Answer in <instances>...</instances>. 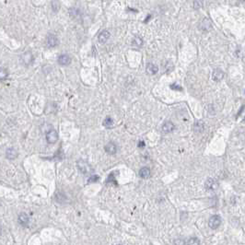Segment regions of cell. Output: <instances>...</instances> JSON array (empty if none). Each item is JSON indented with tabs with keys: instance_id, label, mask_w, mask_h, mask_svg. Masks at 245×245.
<instances>
[{
	"instance_id": "obj_15",
	"label": "cell",
	"mask_w": 245,
	"mask_h": 245,
	"mask_svg": "<svg viewBox=\"0 0 245 245\" xmlns=\"http://www.w3.org/2000/svg\"><path fill=\"white\" fill-rule=\"evenodd\" d=\"M6 157L8 159H15L18 157V152L14 147H9L7 150Z\"/></svg>"
},
{
	"instance_id": "obj_13",
	"label": "cell",
	"mask_w": 245,
	"mask_h": 245,
	"mask_svg": "<svg viewBox=\"0 0 245 245\" xmlns=\"http://www.w3.org/2000/svg\"><path fill=\"white\" fill-rule=\"evenodd\" d=\"M212 78L215 81H220L224 78V72L220 69H215L212 74Z\"/></svg>"
},
{
	"instance_id": "obj_10",
	"label": "cell",
	"mask_w": 245,
	"mask_h": 245,
	"mask_svg": "<svg viewBox=\"0 0 245 245\" xmlns=\"http://www.w3.org/2000/svg\"><path fill=\"white\" fill-rule=\"evenodd\" d=\"M110 36H111V33H109L108 30H102L98 36L99 42L100 44H105V42L109 40Z\"/></svg>"
},
{
	"instance_id": "obj_17",
	"label": "cell",
	"mask_w": 245,
	"mask_h": 245,
	"mask_svg": "<svg viewBox=\"0 0 245 245\" xmlns=\"http://www.w3.org/2000/svg\"><path fill=\"white\" fill-rule=\"evenodd\" d=\"M205 129V125L203 121H197L195 124V133H202Z\"/></svg>"
},
{
	"instance_id": "obj_3",
	"label": "cell",
	"mask_w": 245,
	"mask_h": 245,
	"mask_svg": "<svg viewBox=\"0 0 245 245\" xmlns=\"http://www.w3.org/2000/svg\"><path fill=\"white\" fill-rule=\"evenodd\" d=\"M58 140V134L56 130H50L46 134V141L49 144H55Z\"/></svg>"
},
{
	"instance_id": "obj_27",
	"label": "cell",
	"mask_w": 245,
	"mask_h": 245,
	"mask_svg": "<svg viewBox=\"0 0 245 245\" xmlns=\"http://www.w3.org/2000/svg\"><path fill=\"white\" fill-rule=\"evenodd\" d=\"M240 1H241V2H244V1H245V0H240Z\"/></svg>"
},
{
	"instance_id": "obj_20",
	"label": "cell",
	"mask_w": 245,
	"mask_h": 245,
	"mask_svg": "<svg viewBox=\"0 0 245 245\" xmlns=\"http://www.w3.org/2000/svg\"><path fill=\"white\" fill-rule=\"evenodd\" d=\"M185 243L186 244H191V245H195V244H199L200 241L197 238H190V239H188V241Z\"/></svg>"
},
{
	"instance_id": "obj_14",
	"label": "cell",
	"mask_w": 245,
	"mask_h": 245,
	"mask_svg": "<svg viewBox=\"0 0 245 245\" xmlns=\"http://www.w3.org/2000/svg\"><path fill=\"white\" fill-rule=\"evenodd\" d=\"M146 70H147V73L150 74V75H155V74L158 73V68L156 65L152 63H148L147 65V67H146Z\"/></svg>"
},
{
	"instance_id": "obj_23",
	"label": "cell",
	"mask_w": 245,
	"mask_h": 245,
	"mask_svg": "<svg viewBox=\"0 0 245 245\" xmlns=\"http://www.w3.org/2000/svg\"><path fill=\"white\" fill-rule=\"evenodd\" d=\"M99 180V176L98 175H91L88 181V183L90 184V183H95V182H97V181Z\"/></svg>"
},
{
	"instance_id": "obj_9",
	"label": "cell",
	"mask_w": 245,
	"mask_h": 245,
	"mask_svg": "<svg viewBox=\"0 0 245 245\" xmlns=\"http://www.w3.org/2000/svg\"><path fill=\"white\" fill-rule=\"evenodd\" d=\"M105 151L110 155H114L117 152V147L113 142H109L108 144H106L104 147Z\"/></svg>"
},
{
	"instance_id": "obj_25",
	"label": "cell",
	"mask_w": 245,
	"mask_h": 245,
	"mask_svg": "<svg viewBox=\"0 0 245 245\" xmlns=\"http://www.w3.org/2000/svg\"><path fill=\"white\" fill-rule=\"evenodd\" d=\"M194 7L195 9H199L202 7V3L200 1H195L194 2Z\"/></svg>"
},
{
	"instance_id": "obj_22",
	"label": "cell",
	"mask_w": 245,
	"mask_h": 245,
	"mask_svg": "<svg viewBox=\"0 0 245 245\" xmlns=\"http://www.w3.org/2000/svg\"><path fill=\"white\" fill-rule=\"evenodd\" d=\"M7 78V71L4 68H1V70H0V78H1V80H4Z\"/></svg>"
},
{
	"instance_id": "obj_28",
	"label": "cell",
	"mask_w": 245,
	"mask_h": 245,
	"mask_svg": "<svg viewBox=\"0 0 245 245\" xmlns=\"http://www.w3.org/2000/svg\"><path fill=\"white\" fill-rule=\"evenodd\" d=\"M244 121H245V118H244Z\"/></svg>"
},
{
	"instance_id": "obj_7",
	"label": "cell",
	"mask_w": 245,
	"mask_h": 245,
	"mask_svg": "<svg viewBox=\"0 0 245 245\" xmlns=\"http://www.w3.org/2000/svg\"><path fill=\"white\" fill-rule=\"evenodd\" d=\"M161 128H162V132H163V133L168 134V133H172V132L175 129V125H174V124H173L172 122L167 121V122H165V123L163 124V125H162Z\"/></svg>"
},
{
	"instance_id": "obj_19",
	"label": "cell",
	"mask_w": 245,
	"mask_h": 245,
	"mask_svg": "<svg viewBox=\"0 0 245 245\" xmlns=\"http://www.w3.org/2000/svg\"><path fill=\"white\" fill-rule=\"evenodd\" d=\"M132 45L135 47H141L143 45V40L139 37H135L132 41Z\"/></svg>"
},
{
	"instance_id": "obj_12",
	"label": "cell",
	"mask_w": 245,
	"mask_h": 245,
	"mask_svg": "<svg viewBox=\"0 0 245 245\" xmlns=\"http://www.w3.org/2000/svg\"><path fill=\"white\" fill-rule=\"evenodd\" d=\"M58 63L62 66H67L71 63V58L68 55H61L58 57Z\"/></svg>"
},
{
	"instance_id": "obj_18",
	"label": "cell",
	"mask_w": 245,
	"mask_h": 245,
	"mask_svg": "<svg viewBox=\"0 0 245 245\" xmlns=\"http://www.w3.org/2000/svg\"><path fill=\"white\" fill-rule=\"evenodd\" d=\"M113 125V120L111 117H106L103 122V126L106 127V128H112Z\"/></svg>"
},
{
	"instance_id": "obj_21",
	"label": "cell",
	"mask_w": 245,
	"mask_h": 245,
	"mask_svg": "<svg viewBox=\"0 0 245 245\" xmlns=\"http://www.w3.org/2000/svg\"><path fill=\"white\" fill-rule=\"evenodd\" d=\"M59 7H60V5H59L58 1L55 0V1H53V2H52V8H53V10H54L55 12H57V11H58V10H59Z\"/></svg>"
},
{
	"instance_id": "obj_8",
	"label": "cell",
	"mask_w": 245,
	"mask_h": 245,
	"mask_svg": "<svg viewBox=\"0 0 245 245\" xmlns=\"http://www.w3.org/2000/svg\"><path fill=\"white\" fill-rule=\"evenodd\" d=\"M21 59H22V62L25 66H29L33 62V56L30 52H26L25 54L22 55Z\"/></svg>"
},
{
	"instance_id": "obj_4",
	"label": "cell",
	"mask_w": 245,
	"mask_h": 245,
	"mask_svg": "<svg viewBox=\"0 0 245 245\" xmlns=\"http://www.w3.org/2000/svg\"><path fill=\"white\" fill-rule=\"evenodd\" d=\"M200 30H203V31H209L211 30L212 29V22H211V20L207 18L204 19L203 20H202V22L200 23V26H199Z\"/></svg>"
},
{
	"instance_id": "obj_6",
	"label": "cell",
	"mask_w": 245,
	"mask_h": 245,
	"mask_svg": "<svg viewBox=\"0 0 245 245\" xmlns=\"http://www.w3.org/2000/svg\"><path fill=\"white\" fill-rule=\"evenodd\" d=\"M218 184L215 179L208 178L206 181L205 187H206L207 190H216L218 188Z\"/></svg>"
},
{
	"instance_id": "obj_24",
	"label": "cell",
	"mask_w": 245,
	"mask_h": 245,
	"mask_svg": "<svg viewBox=\"0 0 245 245\" xmlns=\"http://www.w3.org/2000/svg\"><path fill=\"white\" fill-rule=\"evenodd\" d=\"M170 89L172 90H183V88L181 87V86H179L178 84H172L170 85Z\"/></svg>"
},
{
	"instance_id": "obj_11",
	"label": "cell",
	"mask_w": 245,
	"mask_h": 245,
	"mask_svg": "<svg viewBox=\"0 0 245 245\" xmlns=\"http://www.w3.org/2000/svg\"><path fill=\"white\" fill-rule=\"evenodd\" d=\"M18 221H19V223L20 225L26 226V225H28V223L30 221V218H29V216L26 214V213L22 212V213H20V214L19 215Z\"/></svg>"
},
{
	"instance_id": "obj_16",
	"label": "cell",
	"mask_w": 245,
	"mask_h": 245,
	"mask_svg": "<svg viewBox=\"0 0 245 245\" xmlns=\"http://www.w3.org/2000/svg\"><path fill=\"white\" fill-rule=\"evenodd\" d=\"M139 176L143 179H147L150 177V170L147 168V167H144L142 168L140 170H139Z\"/></svg>"
},
{
	"instance_id": "obj_1",
	"label": "cell",
	"mask_w": 245,
	"mask_h": 245,
	"mask_svg": "<svg viewBox=\"0 0 245 245\" xmlns=\"http://www.w3.org/2000/svg\"><path fill=\"white\" fill-rule=\"evenodd\" d=\"M77 166H78V169L79 172L84 174V175H87V174H90V172H93L92 168L90 166V164L88 162H86L83 159H79L77 162Z\"/></svg>"
},
{
	"instance_id": "obj_2",
	"label": "cell",
	"mask_w": 245,
	"mask_h": 245,
	"mask_svg": "<svg viewBox=\"0 0 245 245\" xmlns=\"http://www.w3.org/2000/svg\"><path fill=\"white\" fill-rule=\"evenodd\" d=\"M221 224V218L218 215H215L212 216L209 220H208V226L212 229H218Z\"/></svg>"
},
{
	"instance_id": "obj_26",
	"label": "cell",
	"mask_w": 245,
	"mask_h": 245,
	"mask_svg": "<svg viewBox=\"0 0 245 245\" xmlns=\"http://www.w3.org/2000/svg\"><path fill=\"white\" fill-rule=\"evenodd\" d=\"M138 147H145V143L143 141L138 142Z\"/></svg>"
},
{
	"instance_id": "obj_5",
	"label": "cell",
	"mask_w": 245,
	"mask_h": 245,
	"mask_svg": "<svg viewBox=\"0 0 245 245\" xmlns=\"http://www.w3.org/2000/svg\"><path fill=\"white\" fill-rule=\"evenodd\" d=\"M46 42H47V45L49 47H56V46H57L59 44V40H58V38L56 35L50 34L47 37Z\"/></svg>"
}]
</instances>
